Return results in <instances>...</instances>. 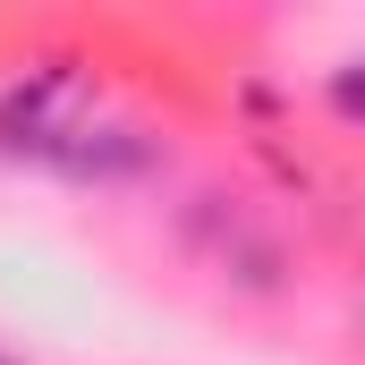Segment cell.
<instances>
[{"label": "cell", "mask_w": 365, "mask_h": 365, "mask_svg": "<svg viewBox=\"0 0 365 365\" xmlns=\"http://www.w3.org/2000/svg\"><path fill=\"white\" fill-rule=\"evenodd\" d=\"M0 365H17V357H9V349H0Z\"/></svg>", "instance_id": "obj_1"}]
</instances>
